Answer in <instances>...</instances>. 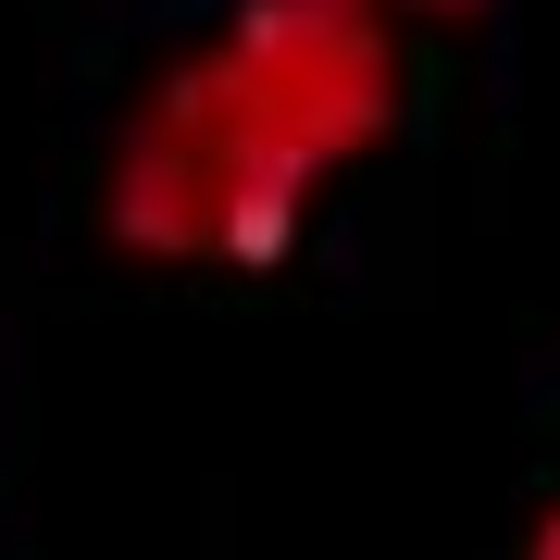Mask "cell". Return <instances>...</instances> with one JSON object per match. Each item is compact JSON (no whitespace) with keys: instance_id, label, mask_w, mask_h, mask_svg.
I'll return each mask as SVG.
<instances>
[]
</instances>
